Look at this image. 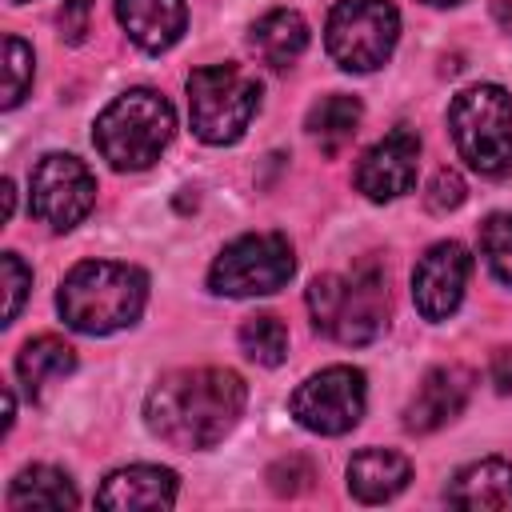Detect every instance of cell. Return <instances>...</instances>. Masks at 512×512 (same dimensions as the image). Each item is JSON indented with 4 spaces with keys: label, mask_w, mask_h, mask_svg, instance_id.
<instances>
[{
    "label": "cell",
    "mask_w": 512,
    "mask_h": 512,
    "mask_svg": "<svg viewBox=\"0 0 512 512\" xmlns=\"http://www.w3.org/2000/svg\"><path fill=\"white\" fill-rule=\"evenodd\" d=\"M244 404L248 388L232 368H176L152 384L144 424L180 452H204L236 428Z\"/></svg>",
    "instance_id": "obj_1"
},
{
    "label": "cell",
    "mask_w": 512,
    "mask_h": 512,
    "mask_svg": "<svg viewBox=\"0 0 512 512\" xmlns=\"http://www.w3.org/2000/svg\"><path fill=\"white\" fill-rule=\"evenodd\" d=\"M148 300V276L136 264L120 260H80L56 292V308L68 328L88 336H108L144 312Z\"/></svg>",
    "instance_id": "obj_2"
},
{
    "label": "cell",
    "mask_w": 512,
    "mask_h": 512,
    "mask_svg": "<svg viewBox=\"0 0 512 512\" xmlns=\"http://www.w3.org/2000/svg\"><path fill=\"white\" fill-rule=\"evenodd\" d=\"M312 324L340 344H368L384 332L388 280L376 260H360L352 272H324L308 288Z\"/></svg>",
    "instance_id": "obj_3"
},
{
    "label": "cell",
    "mask_w": 512,
    "mask_h": 512,
    "mask_svg": "<svg viewBox=\"0 0 512 512\" xmlns=\"http://www.w3.org/2000/svg\"><path fill=\"white\" fill-rule=\"evenodd\" d=\"M172 132H176L172 104L152 88H128L96 116L92 140L116 172H140L160 160Z\"/></svg>",
    "instance_id": "obj_4"
},
{
    "label": "cell",
    "mask_w": 512,
    "mask_h": 512,
    "mask_svg": "<svg viewBox=\"0 0 512 512\" xmlns=\"http://www.w3.org/2000/svg\"><path fill=\"white\" fill-rule=\"evenodd\" d=\"M448 132L460 160L480 176L512 172V96L500 84H472L448 104Z\"/></svg>",
    "instance_id": "obj_5"
},
{
    "label": "cell",
    "mask_w": 512,
    "mask_h": 512,
    "mask_svg": "<svg viewBox=\"0 0 512 512\" xmlns=\"http://www.w3.org/2000/svg\"><path fill=\"white\" fill-rule=\"evenodd\" d=\"M260 108V80L240 64H208L188 76V120L204 144H236Z\"/></svg>",
    "instance_id": "obj_6"
},
{
    "label": "cell",
    "mask_w": 512,
    "mask_h": 512,
    "mask_svg": "<svg viewBox=\"0 0 512 512\" xmlns=\"http://www.w3.org/2000/svg\"><path fill=\"white\" fill-rule=\"evenodd\" d=\"M400 40V12L392 0H340L328 12L324 44L344 72H372L388 64Z\"/></svg>",
    "instance_id": "obj_7"
},
{
    "label": "cell",
    "mask_w": 512,
    "mask_h": 512,
    "mask_svg": "<svg viewBox=\"0 0 512 512\" xmlns=\"http://www.w3.org/2000/svg\"><path fill=\"white\" fill-rule=\"evenodd\" d=\"M296 272V256L288 236L280 232H248L224 244V252L208 268V288L216 296H268L280 292Z\"/></svg>",
    "instance_id": "obj_8"
},
{
    "label": "cell",
    "mask_w": 512,
    "mask_h": 512,
    "mask_svg": "<svg viewBox=\"0 0 512 512\" xmlns=\"http://www.w3.org/2000/svg\"><path fill=\"white\" fill-rule=\"evenodd\" d=\"M364 404H368V384H364V372L352 364H332V368L308 376L288 400L296 424L316 436L352 432L364 416Z\"/></svg>",
    "instance_id": "obj_9"
},
{
    "label": "cell",
    "mask_w": 512,
    "mask_h": 512,
    "mask_svg": "<svg viewBox=\"0 0 512 512\" xmlns=\"http://www.w3.org/2000/svg\"><path fill=\"white\" fill-rule=\"evenodd\" d=\"M32 216L44 220L56 232L76 228L92 204H96V176L88 172L84 160L68 152H48L32 168V192H28Z\"/></svg>",
    "instance_id": "obj_10"
},
{
    "label": "cell",
    "mask_w": 512,
    "mask_h": 512,
    "mask_svg": "<svg viewBox=\"0 0 512 512\" xmlns=\"http://www.w3.org/2000/svg\"><path fill=\"white\" fill-rule=\"evenodd\" d=\"M468 272H472V256H468L464 244H456V240L432 244L412 268V304H416V312L424 320H448L464 300Z\"/></svg>",
    "instance_id": "obj_11"
},
{
    "label": "cell",
    "mask_w": 512,
    "mask_h": 512,
    "mask_svg": "<svg viewBox=\"0 0 512 512\" xmlns=\"http://www.w3.org/2000/svg\"><path fill=\"white\" fill-rule=\"evenodd\" d=\"M420 164V136L412 128H392L384 140H376L360 164H356V188L368 200H396L412 192Z\"/></svg>",
    "instance_id": "obj_12"
},
{
    "label": "cell",
    "mask_w": 512,
    "mask_h": 512,
    "mask_svg": "<svg viewBox=\"0 0 512 512\" xmlns=\"http://www.w3.org/2000/svg\"><path fill=\"white\" fill-rule=\"evenodd\" d=\"M472 396V368L464 364H436L432 372H424L416 396L404 408V428L416 436H428L436 428H444L448 420H456L464 412Z\"/></svg>",
    "instance_id": "obj_13"
},
{
    "label": "cell",
    "mask_w": 512,
    "mask_h": 512,
    "mask_svg": "<svg viewBox=\"0 0 512 512\" xmlns=\"http://www.w3.org/2000/svg\"><path fill=\"white\" fill-rule=\"evenodd\" d=\"M116 16L144 52H168L188 28L184 0H116Z\"/></svg>",
    "instance_id": "obj_14"
},
{
    "label": "cell",
    "mask_w": 512,
    "mask_h": 512,
    "mask_svg": "<svg viewBox=\"0 0 512 512\" xmlns=\"http://www.w3.org/2000/svg\"><path fill=\"white\" fill-rule=\"evenodd\" d=\"M100 508H172L176 504V472L156 468V464H132L116 468L100 492Z\"/></svg>",
    "instance_id": "obj_15"
},
{
    "label": "cell",
    "mask_w": 512,
    "mask_h": 512,
    "mask_svg": "<svg viewBox=\"0 0 512 512\" xmlns=\"http://www.w3.org/2000/svg\"><path fill=\"white\" fill-rule=\"evenodd\" d=\"M444 500L452 508H468V512H480V508L508 512L512 508V464L500 456L464 464L452 476V484L444 488Z\"/></svg>",
    "instance_id": "obj_16"
},
{
    "label": "cell",
    "mask_w": 512,
    "mask_h": 512,
    "mask_svg": "<svg viewBox=\"0 0 512 512\" xmlns=\"http://www.w3.org/2000/svg\"><path fill=\"white\" fill-rule=\"evenodd\" d=\"M408 480H412V464L392 448H364L348 460V492L360 504H384L396 492H404Z\"/></svg>",
    "instance_id": "obj_17"
},
{
    "label": "cell",
    "mask_w": 512,
    "mask_h": 512,
    "mask_svg": "<svg viewBox=\"0 0 512 512\" xmlns=\"http://www.w3.org/2000/svg\"><path fill=\"white\" fill-rule=\"evenodd\" d=\"M252 52L272 68H292L308 48V24L296 8H272L264 12L248 32Z\"/></svg>",
    "instance_id": "obj_18"
},
{
    "label": "cell",
    "mask_w": 512,
    "mask_h": 512,
    "mask_svg": "<svg viewBox=\"0 0 512 512\" xmlns=\"http://www.w3.org/2000/svg\"><path fill=\"white\" fill-rule=\"evenodd\" d=\"M80 496L68 480V472L52 468V464H32L24 472H16L12 488H8V508L12 512H28V508H76Z\"/></svg>",
    "instance_id": "obj_19"
},
{
    "label": "cell",
    "mask_w": 512,
    "mask_h": 512,
    "mask_svg": "<svg viewBox=\"0 0 512 512\" xmlns=\"http://www.w3.org/2000/svg\"><path fill=\"white\" fill-rule=\"evenodd\" d=\"M72 368H76V348L60 336H36L16 356V376L24 380L28 396H40L52 380L68 376Z\"/></svg>",
    "instance_id": "obj_20"
},
{
    "label": "cell",
    "mask_w": 512,
    "mask_h": 512,
    "mask_svg": "<svg viewBox=\"0 0 512 512\" xmlns=\"http://www.w3.org/2000/svg\"><path fill=\"white\" fill-rule=\"evenodd\" d=\"M360 116H364V108H360L356 96L332 92V96H324V100H316V104L308 108V136L320 140L324 152H340V148L356 136Z\"/></svg>",
    "instance_id": "obj_21"
},
{
    "label": "cell",
    "mask_w": 512,
    "mask_h": 512,
    "mask_svg": "<svg viewBox=\"0 0 512 512\" xmlns=\"http://www.w3.org/2000/svg\"><path fill=\"white\" fill-rule=\"evenodd\" d=\"M240 352L264 368H276L288 356V328L272 312H256L240 324Z\"/></svg>",
    "instance_id": "obj_22"
},
{
    "label": "cell",
    "mask_w": 512,
    "mask_h": 512,
    "mask_svg": "<svg viewBox=\"0 0 512 512\" xmlns=\"http://www.w3.org/2000/svg\"><path fill=\"white\" fill-rule=\"evenodd\" d=\"M480 252L488 260L492 276L512 288V216L508 212H492L480 224Z\"/></svg>",
    "instance_id": "obj_23"
},
{
    "label": "cell",
    "mask_w": 512,
    "mask_h": 512,
    "mask_svg": "<svg viewBox=\"0 0 512 512\" xmlns=\"http://www.w3.org/2000/svg\"><path fill=\"white\" fill-rule=\"evenodd\" d=\"M32 72H36L32 48L20 36H4V96H0L4 108H16L24 100V92L32 88Z\"/></svg>",
    "instance_id": "obj_24"
},
{
    "label": "cell",
    "mask_w": 512,
    "mask_h": 512,
    "mask_svg": "<svg viewBox=\"0 0 512 512\" xmlns=\"http://www.w3.org/2000/svg\"><path fill=\"white\" fill-rule=\"evenodd\" d=\"M316 484V464L308 456H280L272 468H268V488L276 496H300Z\"/></svg>",
    "instance_id": "obj_25"
},
{
    "label": "cell",
    "mask_w": 512,
    "mask_h": 512,
    "mask_svg": "<svg viewBox=\"0 0 512 512\" xmlns=\"http://www.w3.org/2000/svg\"><path fill=\"white\" fill-rule=\"evenodd\" d=\"M0 264H4V292H8V300H4V324H12L20 316V308H24L28 288H32V268L16 252H4Z\"/></svg>",
    "instance_id": "obj_26"
},
{
    "label": "cell",
    "mask_w": 512,
    "mask_h": 512,
    "mask_svg": "<svg viewBox=\"0 0 512 512\" xmlns=\"http://www.w3.org/2000/svg\"><path fill=\"white\" fill-rule=\"evenodd\" d=\"M464 196H468V188H464V180H460V172H452V168H440L436 176H432V184H428V192H424V204H428V212H456L460 204H464Z\"/></svg>",
    "instance_id": "obj_27"
},
{
    "label": "cell",
    "mask_w": 512,
    "mask_h": 512,
    "mask_svg": "<svg viewBox=\"0 0 512 512\" xmlns=\"http://www.w3.org/2000/svg\"><path fill=\"white\" fill-rule=\"evenodd\" d=\"M88 16H92V0H64L60 12H56V24H60V36L68 44H80L88 36Z\"/></svg>",
    "instance_id": "obj_28"
},
{
    "label": "cell",
    "mask_w": 512,
    "mask_h": 512,
    "mask_svg": "<svg viewBox=\"0 0 512 512\" xmlns=\"http://www.w3.org/2000/svg\"><path fill=\"white\" fill-rule=\"evenodd\" d=\"M492 384L496 392H512V348H496L492 352Z\"/></svg>",
    "instance_id": "obj_29"
},
{
    "label": "cell",
    "mask_w": 512,
    "mask_h": 512,
    "mask_svg": "<svg viewBox=\"0 0 512 512\" xmlns=\"http://www.w3.org/2000/svg\"><path fill=\"white\" fill-rule=\"evenodd\" d=\"M492 16L504 32H512V0H492Z\"/></svg>",
    "instance_id": "obj_30"
},
{
    "label": "cell",
    "mask_w": 512,
    "mask_h": 512,
    "mask_svg": "<svg viewBox=\"0 0 512 512\" xmlns=\"http://www.w3.org/2000/svg\"><path fill=\"white\" fill-rule=\"evenodd\" d=\"M424 4H432V8H452V4H460V0H424Z\"/></svg>",
    "instance_id": "obj_31"
},
{
    "label": "cell",
    "mask_w": 512,
    "mask_h": 512,
    "mask_svg": "<svg viewBox=\"0 0 512 512\" xmlns=\"http://www.w3.org/2000/svg\"><path fill=\"white\" fill-rule=\"evenodd\" d=\"M12 4H28V0H12Z\"/></svg>",
    "instance_id": "obj_32"
}]
</instances>
